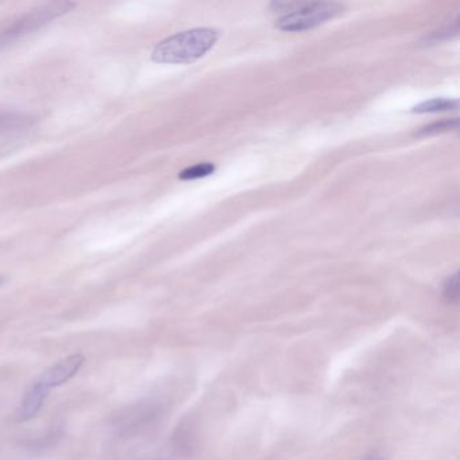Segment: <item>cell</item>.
Wrapping results in <instances>:
<instances>
[{"instance_id": "cell-9", "label": "cell", "mask_w": 460, "mask_h": 460, "mask_svg": "<svg viewBox=\"0 0 460 460\" xmlns=\"http://www.w3.org/2000/svg\"><path fill=\"white\" fill-rule=\"evenodd\" d=\"M443 297L448 304H457L459 301V279L457 273L448 277L443 285Z\"/></svg>"}, {"instance_id": "cell-10", "label": "cell", "mask_w": 460, "mask_h": 460, "mask_svg": "<svg viewBox=\"0 0 460 460\" xmlns=\"http://www.w3.org/2000/svg\"><path fill=\"white\" fill-rule=\"evenodd\" d=\"M457 128V119L441 120V122L432 123L427 128L419 131V136H433V134L446 133V131L455 130Z\"/></svg>"}, {"instance_id": "cell-5", "label": "cell", "mask_w": 460, "mask_h": 460, "mask_svg": "<svg viewBox=\"0 0 460 460\" xmlns=\"http://www.w3.org/2000/svg\"><path fill=\"white\" fill-rule=\"evenodd\" d=\"M160 413V402L146 401V402L138 403L128 408V411L120 417L119 428L126 430V433L137 432L146 428V425L152 424Z\"/></svg>"}, {"instance_id": "cell-13", "label": "cell", "mask_w": 460, "mask_h": 460, "mask_svg": "<svg viewBox=\"0 0 460 460\" xmlns=\"http://www.w3.org/2000/svg\"><path fill=\"white\" fill-rule=\"evenodd\" d=\"M4 277H0V287H2V285H4Z\"/></svg>"}, {"instance_id": "cell-11", "label": "cell", "mask_w": 460, "mask_h": 460, "mask_svg": "<svg viewBox=\"0 0 460 460\" xmlns=\"http://www.w3.org/2000/svg\"><path fill=\"white\" fill-rule=\"evenodd\" d=\"M457 31H459V23H457V20L452 23L448 28L441 29V31H435V33L430 34L429 39H427V41L429 42H438L441 41V40H448L451 37L456 36Z\"/></svg>"}, {"instance_id": "cell-7", "label": "cell", "mask_w": 460, "mask_h": 460, "mask_svg": "<svg viewBox=\"0 0 460 460\" xmlns=\"http://www.w3.org/2000/svg\"><path fill=\"white\" fill-rule=\"evenodd\" d=\"M457 109V101H451V99L436 98L432 101L424 102L414 107L413 112L419 114H428V112H443L452 111Z\"/></svg>"}, {"instance_id": "cell-6", "label": "cell", "mask_w": 460, "mask_h": 460, "mask_svg": "<svg viewBox=\"0 0 460 460\" xmlns=\"http://www.w3.org/2000/svg\"><path fill=\"white\" fill-rule=\"evenodd\" d=\"M48 393L49 390L45 389L39 382H34L31 389L23 395L22 401L15 411V421L26 422L36 417L47 400Z\"/></svg>"}, {"instance_id": "cell-8", "label": "cell", "mask_w": 460, "mask_h": 460, "mask_svg": "<svg viewBox=\"0 0 460 460\" xmlns=\"http://www.w3.org/2000/svg\"><path fill=\"white\" fill-rule=\"evenodd\" d=\"M214 164H198V165L190 166V168L184 169V171L179 174V179L184 180V181H190V180L203 179V177L209 176V174L214 173Z\"/></svg>"}, {"instance_id": "cell-3", "label": "cell", "mask_w": 460, "mask_h": 460, "mask_svg": "<svg viewBox=\"0 0 460 460\" xmlns=\"http://www.w3.org/2000/svg\"><path fill=\"white\" fill-rule=\"evenodd\" d=\"M74 7L71 2H63V4H52V6L44 7L41 10L31 13V14L18 21L12 28L7 29L2 36H0V45L7 44V42L14 41L25 34L31 33L33 31L47 25L55 18L60 17L64 13H68L69 9Z\"/></svg>"}, {"instance_id": "cell-1", "label": "cell", "mask_w": 460, "mask_h": 460, "mask_svg": "<svg viewBox=\"0 0 460 460\" xmlns=\"http://www.w3.org/2000/svg\"><path fill=\"white\" fill-rule=\"evenodd\" d=\"M219 33L212 29H192L161 41L152 53L158 64H190L212 49Z\"/></svg>"}, {"instance_id": "cell-2", "label": "cell", "mask_w": 460, "mask_h": 460, "mask_svg": "<svg viewBox=\"0 0 460 460\" xmlns=\"http://www.w3.org/2000/svg\"><path fill=\"white\" fill-rule=\"evenodd\" d=\"M343 13V4H336V2H312V4L301 2L300 6L295 12L279 18L276 28L282 31H289V33H300V31L317 28L327 21L339 17Z\"/></svg>"}, {"instance_id": "cell-12", "label": "cell", "mask_w": 460, "mask_h": 460, "mask_svg": "<svg viewBox=\"0 0 460 460\" xmlns=\"http://www.w3.org/2000/svg\"><path fill=\"white\" fill-rule=\"evenodd\" d=\"M365 460H384V457L379 456V455L374 454L371 456L366 457Z\"/></svg>"}, {"instance_id": "cell-4", "label": "cell", "mask_w": 460, "mask_h": 460, "mask_svg": "<svg viewBox=\"0 0 460 460\" xmlns=\"http://www.w3.org/2000/svg\"><path fill=\"white\" fill-rule=\"evenodd\" d=\"M85 358L82 354H72L64 359L58 360L55 365L44 371L36 382L45 387V389H53L56 386L66 384L71 381L77 373H79L82 366L84 365Z\"/></svg>"}]
</instances>
